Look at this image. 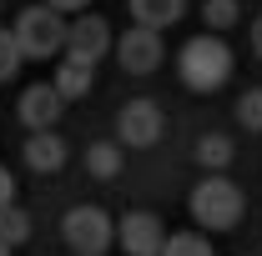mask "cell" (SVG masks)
I'll return each mask as SVG.
<instances>
[{
	"instance_id": "1",
	"label": "cell",
	"mask_w": 262,
	"mask_h": 256,
	"mask_svg": "<svg viewBox=\"0 0 262 256\" xmlns=\"http://www.w3.org/2000/svg\"><path fill=\"white\" fill-rule=\"evenodd\" d=\"M177 75H182L187 91H217V86H227V75H232L227 40H222L217 31L192 35V40L177 50Z\"/></svg>"
},
{
	"instance_id": "2",
	"label": "cell",
	"mask_w": 262,
	"mask_h": 256,
	"mask_svg": "<svg viewBox=\"0 0 262 256\" xmlns=\"http://www.w3.org/2000/svg\"><path fill=\"white\" fill-rule=\"evenodd\" d=\"M187 206H192L196 226H207V231H232V226L242 221V206H247V201H242V191L232 186L222 171H212L207 181L192 186V201H187Z\"/></svg>"
},
{
	"instance_id": "3",
	"label": "cell",
	"mask_w": 262,
	"mask_h": 256,
	"mask_svg": "<svg viewBox=\"0 0 262 256\" xmlns=\"http://www.w3.org/2000/svg\"><path fill=\"white\" fill-rule=\"evenodd\" d=\"M10 31H15V45H20L26 61H51V56L66 50V20H61V10H51L46 0L40 5H26Z\"/></svg>"
},
{
	"instance_id": "4",
	"label": "cell",
	"mask_w": 262,
	"mask_h": 256,
	"mask_svg": "<svg viewBox=\"0 0 262 256\" xmlns=\"http://www.w3.org/2000/svg\"><path fill=\"white\" fill-rule=\"evenodd\" d=\"M61 236H66V246L76 256H106L111 241H116V221L101 206H76V211H66Z\"/></svg>"
},
{
	"instance_id": "5",
	"label": "cell",
	"mask_w": 262,
	"mask_h": 256,
	"mask_svg": "<svg viewBox=\"0 0 262 256\" xmlns=\"http://www.w3.org/2000/svg\"><path fill=\"white\" fill-rule=\"evenodd\" d=\"M162 131H166V121H162V106L157 100H131V106H121V116H116V141L131 146V151L157 146Z\"/></svg>"
},
{
	"instance_id": "6",
	"label": "cell",
	"mask_w": 262,
	"mask_h": 256,
	"mask_svg": "<svg viewBox=\"0 0 262 256\" xmlns=\"http://www.w3.org/2000/svg\"><path fill=\"white\" fill-rule=\"evenodd\" d=\"M116 61L126 75H151L157 65H162V31H151V25H131L121 40H116Z\"/></svg>"
},
{
	"instance_id": "7",
	"label": "cell",
	"mask_w": 262,
	"mask_h": 256,
	"mask_svg": "<svg viewBox=\"0 0 262 256\" xmlns=\"http://www.w3.org/2000/svg\"><path fill=\"white\" fill-rule=\"evenodd\" d=\"M116 241H121L126 256H157L162 241H166V226H162L157 211H126L116 221Z\"/></svg>"
},
{
	"instance_id": "8",
	"label": "cell",
	"mask_w": 262,
	"mask_h": 256,
	"mask_svg": "<svg viewBox=\"0 0 262 256\" xmlns=\"http://www.w3.org/2000/svg\"><path fill=\"white\" fill-rule=\"evenodd\" d=\"M61 111H66V96L51 86V81H40V86H26V91H20V106H15L20 126H31V131H56Z\"/></svg>"
},
{
	"instance_id": "9",
	"label": "cell",
	"mask_w": 262,
	"mask_h": 256,
	"mask_svg": "<svg viewBox=\"0 0 262 256\" xmlns=\"http://www.w3.org/2000/svg\"><path fill=\"white\" fill-rule=\"evenodd\" d=\"M111 45H116V40H111V25H106L101 15H76V20H66V50H71V56L101 61Z\"/></svg>"
},
{
	"instance_id": "10",
	"label": "cell",
	"mask_w": 262,
	"mask_h": 256,
	"mask_svg": "<svg viewBox=\"0 0 262 256\" xmlns=\"http://www.w3.org/2000/svg\"><path fill=\"white\" fill-rule=\"evenodd\" d=\"M91 81H96V61L61 50V65H56V81H51V86H56L66 100H81L86 91H91Z\"/></svg>"
},
{
	"instance_id": "11",
	"label": "cell",
	"mask_w": 262,
	"mask_h": 256,
	"mask_svg": "<svg viewBox=\"0 0 262 256\" xmlns=\"http://www.w3.org/2000/svg\"><path fill=\"white\" fill-rule=\"evenodd\" d=\"M26 166H31V171H61L66 166V141L56 131H31V141H26Z\"/></svg>"
},
{
	"instance_id": "12",
	"label": "cell",
	"mask_w": 262,
	"mask_h": 256,
	"mask_svg": "<svg viewBox=\"0 0 262 256\" xmlns=\"http://www.w3.org/2000/svg\"><path fill=\"white\" fill-rule=\"evenodd\" d=\"M126 5H131V20L136 25H151V31L177 25L187 15V0H126Z\"/></svg>"
},
{
	"instance_id": "13",
	"label": "cell",
	"mask_w": 262,
	"mask_h": 256,
	"mask_svg": "<svg viewBox=\"0 0 262 256\" xmlns=\"http://www.w3.org/2000/svg\"><path fill=\"white\" fill-rule=\"evenodd\" d=\"M121 141H96L91 151H86V171L96 176V181H116L121 176Z\"/></svg>"
},
{
	"instance_id": "14",
	"label": "cell",
	"mask_w": 262,
	"mask_h": 256,
	"mask_svg": "<svg viewBox=\"0 0 262 256\" xmlns=\"http://www.w3.org/2000/svg\"><path fill=\"white\" fill-rule=\"evenodd\" d=\"M157 256H212V241L202 231H171Z\"/></svg>"
},
{
	"instance_id": "15",
	"label": "cell",
	"mask_w": 262,
	"mask_h": 256,
	"mask_svg": "<svg viewBox=\"0 0 262 256\" xmlns=\"http://www.w3.org/2000/svg\"><path fill=\"white\" fill-rule=\"evenodd\" d=\"M232 156H237V151H232L227 136H202V141H196V161H202L207 171H227Z\"/></svg>"
},
{
	"instance_id": "16",
	"label": "cell",
	"mask_w": 262,
	"mask_h": 256,
	"mask_svg": "<svg viewBox=\"0 0 262 256\" xmlns=\"http://www.w3.org/2000/svg\"><path fill=\"white\" fill-rule=\"evenodd\" d=\"M31 241V216L20 206H5L0 211V246H26Z\"/></svg>"
},
{
	"instance_id": "17",
	"label": "cell",
	"mask_w": 262,
	"mask_h": 256,
	"mask_svg": "<svg viewBox=\"0 0 262 256\" xmlns=\"http://www.w3.org/2000/svg\"><path fill=\"white\" fill-rule=\"evenodd\" d=\"M237 15H242V5L237 0H202V25H212V31L222 35L237 25Z\"/></svg>"
},
{
	"instance_id": "18",
	"label": "cell",
	"mask_w": 262,
	"mask_h": 256,
	"mask_svg": "<svg viewBox=\"0 0 262 256\" xmlns=\"http://www.w3.org/2000/svg\"><path fill=\"white\" fill-rule=\"evenodd\" d=\"M20 61H26V56H20V45H15V31H5V25H0V86H10V81H15Z\"/></svg>"
},
{
	"instance_id": "19",
	"label": "cell",
	"mask_w": 262,
	"mask_h": 256,
	"mask_svg": "<svg viewBox=\"0 0 262 256\" xmlns=\"http://www.w3.org/2000/svg\"><path fill=\"white\" fill-rule=\"evenodd\" d=\"M237 121L247 131H262V86H252V91L237 96Z\"/></svg>"
},
{
	"instance_id": "20",
	"label": "cell",
	"mask_w": 262,
	"mask_h": 256,
	"mask_svg": "<svg viewBox=\"0 0 262 256\" xmlns=\"http://www.w3.org/2000/svg\"><path fill=\"white\" fill-rule=\"evenodd\" d=\"M5 206H15V176L0 166V211H5Z\"/></svg>"
},
{
	"instance_id": "21",
	"label": "cell",
	"mask_w": 262,
	"mask_h": 256,
	"mask_svg": "<svg viewBox=\"0 0 262 256\" xmlns=\"http://www.w3.org/2000/svg\"><path fill=\"white\" fill-rule=\"evenodd\" d=\"M46 5H51V10H61V15H81L91 0H46Z\"/></svg>"
},
{
	"instance_id": "22",
	"label": "cell",
	"mask_w": 262,
	"mask_h": 256,
	"mask_svg": "<svg viewBox=\"0 0 262 256\" xmlns=\"http://www.w3.org/2000/svg\"><path fill=\"white\" fill-rule=\"evenodd\" d=\"M252 50H257V56H262V15H257V20H252Z\"/></svg>"
},
{
	"instance_id": "23",
	"label": "cell",
	"mask_w": 262,
	"mask_h": 256,
	"mask_svg": "<svg viewBox=\"0 0 262 256\" xmlns=\"http://www.w3.org/2000/svg\"><path fill=\"white\" fill-rule=\"evenodd\" d=\"M0 256H10V246H0Z\"/></svg>"
}]
</instances>
